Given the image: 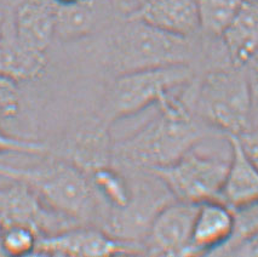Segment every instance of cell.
<instances>
[{
  "instance_id": "obj_1",
  "label": "cell",
  "mask_w": 258,
  "mask_h": 257,
  "mask_svg": "<svg viewBox=\"0 0 258 257\" xmlns=\"http://www.w3.org/2000/svg\"><path fill=\"white\" fill-rule=\"evenodd\" d=\"M184 88L155 104L154 114L136 130L114 141L113 165L149 171L175 163L209 140L224 137L191 114L182 100Z\"/></svg>"
},
{
  "instance_id": "obj_2",
  "label": "cell",
  "mask_w": 258,
  "mask_h": 257,
  "mask_svg": "<svg viewBox=\"0 0 258 257\" xmlns=\"http://www.w3.org/2000/svg\"><path fill=\"white\" fill-rule=\"evenodd\" d=\"M0 177L27 184L50 209L78 225H106L110 210L89 174L52 152L31 166L0 163Z\"/></svg>"
},
{
  "instance_id": "obj_3",
  "label": "cell",
  "mask_w": 258,
  "mask_h": 257,
  "mask_svg": "<svg viewBox=\"0 0 258 257\" xmlns=\"http://www.w3.org/2000/svg\"><path fill=\"white\" fill-rule=\"evenodd\" d=\"M203 35L179 37L125 16L108 38L106 63L114 77L170 65L199 66Z\"/></svg>"
},
{
  "instance_id": "obj_4",
  "label": "cell",
  "mask_w": 258,
  "mask_h": 257,
  "mask_svg": "<svg viewBox=\"0 0 258 257\" xmlns=\"http://www.w3.org/2000/svg\"><path fill=\"white\" fill-rule=\"evenodd\" d=\"M191 114L224 136H240L252 125L253 97L244 68L204 71L183 89Z\"/></svg>"
},
{
  "instance_id": "obj_5",
  "label": "cell",
  "mask_w": 258,
  "mask_h": 257,
  "mask_svg": "<svg viewBox=\"0 0 258 257\" xmlns=\"http://www.w3.org/2000/svg\"><path fill=\"white\" fill-rule=\"evenodd\" d=\"M191 65H170L114 77L108 86L98 116L112 126L115 121L155 107L196 78Z\"/></svg>"
},
{
  "instance_id": "obj_6",
  "label": "cell",
  "mask_w": 258,
  "mask_h": 257,
  "mask_svg": "<svg viewBox=\"0 0 258 257\" xmlns=\"http://www.w3.org/2000/svg\"><path fill=\"white\" fill-rule=\"evenodd\" d=\"M230 153L222 157L203 153L196 147L175 163L149 170V172L160 178L176 200L193 204L218 200L229 166Z\"/></svg>"
},
{
  "instance_id": "obj_7",
  "label": "cell",
  "mask_w": 258,
  "mask_h": 257,
  "mask_svg": "<svg viewBox=\"0 0 258 257\" xmlns=\"http://www.w3.org/2000/svg\"><path fill=\"white\" fill-rule=\"evenodd\" d=\"M34 253L47 256L142 255V245L113 237L97 226L82 225L38 239Z\"/></svg>"
},
{
  "instance_id": "obj_8",
  "label": "cell",
  "mask_w": 258,
  "mask_h": 257,
  "mask_svg": "<svg viewBox=\"0 0 258 257\" xmlns=\"http://www.w3.org/2000/svg\"><path fill=\"white\" fill-rule=\"evenodd\" d=\"M0 217L5 226L31 227L39 238L82 226L53 211L32 188L17 181L0 187Z\"/></svg>"
},
{
  "instance_id": "obj_9",
  "label": "cell",
  "mask_w": 258,
  "mask_h": 257,
  "mask_svg": "<svg viewBox=\"0 0 258 257\" xmlns=\"http://www.w3.org/2000/svg\"><path fill=\"white\" fill-rule=\"evenodd\" d=\"M198 205L171 200L153 217L145 239L149 255L188 256Z\"/></svg>"
},
{
  "instance_id": "obj_10",
  "label": "cell",
  "mask_w": 258,
  "mask_h": 257,
  "mask_svg": "<svg viewBox=\"0 0 258 257\" xmlns=\"http://www.w3.org/2000/svg\"><path fill=\"white\" fill-rule=\"evenodd\" d=\"M113 136L110 125L101 118H89L67 134L56 153L90 174L113 161Z\"/></svg>"
},
{
  "instance_id": "obj_11",
  "label": "cell",
  "mask_w": 258,
  "mask_h": 257,
  "mask_svg": "<svg viewBox=\"0 0 258 257\" xmlns=\"http://www.w3.org/2000/svg\"><path fill=\"white\" fill-rule=\"evenodd\" d=\"M120 14L114 0H74L55 4V38L76 41L104 31Z\"/></svg>"
},
{
  "instance_id": "obj_12",
  "label": "cell",
  "mask_w": 258,
  "mask_h": 257,
  "mask_svg": "<svg viewBox=\"0 0 258 257\" xmlns=\"http://www.w3.org/2000/svg\"><path fill=\"white\" fill-rule=\"evenodd\" d=\"M16 39L28 51L46 55L55 39V3L21 0L11 14Z\"/></svg>"
},
{
  "instance_id": "obj_13",
  "label": "cell",
  "mask_w": 258,
  "mask_h": 257,
  "mask_svg": "<svg viewBox=\"0 0 258 257\" xmlns=\"http://www.w3.org/2000/svg\"><path fill=\"white\" fill-rule=\"evenodd\" d=\"M234 231L233 209L220 200H209L198 205L193 223L190 255H211L224 246Z\"/></svg>"
},
{
  "instance_id": "obj_14",
  "label": "cell",
  "mask_w": 258,
  "mask_h": 257,
  "mask_svg": "<svg viewBox=\"0 0 258 257\" xmlns=\"http://www.w3.org/2000/svg\"><path fill=\"white\" fill-rule=\"evenodd\" d=\"M128 16L179 37L200 34L196 0H147Z\"/></svg>"
},
{
  "instance_id": "obj_15",
  "label": "cell",
  "mask_w": 258,
  "mask_h": 257,
  "mask_svg": "<svg viewBox=\"0 0 258 257\" xmlns=\"http://www.w3.org/2000/svg\"><path fill=\"white\" fill-rule=\"evenodd\" d=\"M220 40L233 67L242 68L258 51V4L246 2L226 27Z\"/></svg>"
},
{
  "instance_id": "obj_16",
  "label": "cell",
  "mask_w": 258,
  "mask_h": 257,
  "mask_svg": "<svg viewBox=\"0 0 258 257\" xmlns=\"http://www.w3.org/2000/svg\"><path fill=\"white\" fill-rule=\"evenodd\" d=\"M228 137L232 153L218 200L234 209L258 199V167L245 152L239 137Z\"/></svg>"
},
{
  "instance_id": "obj_17",
  "label": "cell",
  "mask_w": 258,
  "mask_h": 257,
  "mask_svg": "<svg viewBox=\"0 0 258 257\" xmlns=\"http://www.w3.org/2000/svg\"><path fill=\"white\" fill-rule=\"evenodd\" d=\"M46 66V55L28 51L15 35L11 14L0 11V76L20 80L37 78Z\"/></svg>"
},
{
  "instance_id": "obj_18",
  "label": "cell",
  "mask_w": 258,
  "mask_h": 257,
  "mask_svg": "<svg viewBox=\"0 0 258 257\" xmlns=\"http://www.w3.org/2000/svg\"><path fill=\"white\" fill-rule=\"evenodd\" d=\"M98 196L109 210H121L133 199V184L122 170L113 164L95 169L89 174Z\"/></svg>"
},
{
  "instance_id": "obj_19",
  "label": "cell",
  "mask_w": 258,
  "mask_h": 257,
  "mask_svg": "<svg viewBox=\"0 0 258 257\" xmlns=\"http://www.w3.org/2000/svg\"><path fill=\"white\" fill-rule=\"evenodd\" d=\"M200 33L218 38L238 13L244 0H196Z\"/></svg>"
},
{
  "instance_id": "obj_20",
  "label": "cell",
  "mask_w": 258,
  "mask_h": 257,
  "mask_svg": "<svg viewBox=\"0 0 258 257\" xmlns=\"http://www.w3.org/2000/svg\"><path fill=\"white\" fill-rule=\"evenodd\" d=\"M39 235L34 229L23 225H8L0 238V251L9 256L34 253Z\"/></svg>"
},
{
  "instance_id": "obj_21",
  "label": "cell",
  "mask_w": 258,
  "mask_h": 257,
  "mask_svg": "<svg viewBox=\"0 0 258 257\" xmlns=\"http://www.w3.org/2000/svg\"><path fill=\"white\" fill-rule=\"evenodd\" d=\"M234 231L232 238L221 249L216 250L211 255H222L224 251L240 243L244 239L258 233V199L233 209Z\"/></svg>"
},
{
  "instance_id": "obj_22",
  "label": "cell",
  "mask_w": 258,
  "mask_h": 257,
  "mask_svg": "<svg viewBox=\"0 0 258 257\" xmlns=\"http://www.w3.org/2000/svg\"><path fill=\"white\" fill-rule=\"evenodd\" d=\"M50 146L43 142L22 139L5 133L0 128V154L3 153H21L31 155H41L51 153Z\"/></svg>"
},
{
  "instance_id": "obj_23",
  "label": "cell",
  "mask_w": 258,
  "mask_h": 257,
  "mask_svg": "<svg viewBox=\"0 0 258 257\" xmlns=\"http://www.w3.org/2000/svg\"><path fill=\"white\" fill-rule=\"evenodd\" d=\"M223 256H258V233L224 251Z\"/></svg>"
},
{
  "instance_id": "obj_24",
  "label": "cell",
  "mask_w": 258,
  "mask_h": 257,
  "mask_svg": "<svg viewBox=\"0 0 258 257\" xmlns=\"http://www.w3.org/2000/svg\"><path fill=\"white\" fill-rule=\"evenodd\" d=\"M238 137L245 152L258 167V125L251 126Z\"/></svg>"
},
{
  "instance_id": "obj_25",
  "label": "cell",
  "mask_w": 258,
  "mask_h": 257,
  "mask_svg": "<svg viewBox=\"0 0 258 257\" xmlns=\"http://www.w3.org/2000/svg\"><path fill=\"white\" fill-rule=\"evenodd\" d=\"M146 2L147 0H114L119 13L124 17L135 13V11L142 7Z\"/></svg>"
},
{
  "instance_id": "obj_26",
  "label": "cell",
  "mask_w": 258,
  "mask_h": 257,
  "mask_svg": "<svg viewBox=\"0 0 258 257\" xmlns=\"http://www.w3.org/2000/svg\"><path fill=\"white\" fill-rule=\"evenodd\" d=\"M254 125H258V101L254 103L253 112H252V125L251 126H254Z\"/></svg>"
},
{
  "instance_id": "obj_27",
  "label": "cell",
  "mask_w": 258,
  "mask_h": 257,
  "mask_svg": "<svg viewBox=\"0 0 258 257\" xmlns=\"http://www.w3.org/2000/svg\"><path fill=\"white\" fill-rule=\"evenodd\" d=\"M52 2L57 5H63V4H70V3L74 2V0H52Z\"/></svg>"
},
{
  "instance_id": "obj_28",
  "label": "cell",
  "mask_w": 258,
  "mask_h": 257,
  "mask_svg": "<svg viewBox=\"0 0 258 257\" xmlns=\"http://www.w3.org/2000/svg\"><path fill=\"white\" fill-rule=\"evenodd\" d=\"M4 228H5L4 221H3L2 217H0V238H2V234H3V231H4Z\"/></svg>"
},
{
  "instance_id": "obj_29",
  "label": "cell",
  "mask_w": 258,
  "mask_h": 257,
  "mask_svg": "<svg viewBox=\"0 0 258 257\" xmlns=\"http://www.w3.org/2000/svg\"><path fill=\"white\" fill-rule=\"evenodd\" d=\"M246 2H252V3H257V4H258V0H246Z\"/></svg>"
}]
</instances>
